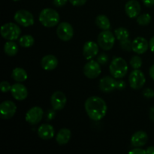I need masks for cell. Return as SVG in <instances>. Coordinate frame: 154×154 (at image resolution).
I'll return each mask as SVG.
<instances>
[{"instance_id":"3957f363","label":"cell","mask_w":154,"mask_h":154,"mask_svg":"<svg viewBox=\"0 0 154 154\" xmlns=\"http://www.w3.org/2000/svg\"><path fill=\"white\" fill-rule=\"evenodd\" d=\"M109 70L111 75L116 79L124 78L128 72L126 61L122 57H115L110 64Z\"/></svg>"},{"instance_id":"5b68a950","label":"cell","mask_w":154,"mask_h":154,"mask_svg":"<svg viewBox=\"0 0 154 154\" xmlns=\"http://www.w3.org/2000/svg\"><path fill=\"white\" fill-rule=\"evenodd\" d=\"M115 35L113 34L109 29L102 30L97 38V43L99 46L104 51H109L112 49L115 44Z\"/></svg>"},{"instance_id":"7a4b0ae2","label":"cell","mask_w":154,"mask_h":154,"mask_svg":"<svg viewBox=\"0 0 154 154\" xmlns=\"http://www.w3.org/2000/svg\"><path fill=\"white\" fill-rule=\"evenodd\" d=\"M39 22L47 28H52L59 23L60 14L57 11L52 8H45L40 12L38 17Z\"/></svg>"},{"instance_id":"cb8c5ba5","label":"cell","mask_w":154,"mask_h":154,"mask_svg":"<svg viewBox=\"0 0 154 154\" xmlns=\"http://www.w3.org/2000/svg\"><path fill=\"white\" fill-rule=\"evenodd\" d=\"M4 52L9 57H14L18 52V46L14 41H8L4 45Z\"/></svg>"},{"instance_id":"d4e9b609","label":"cell","mask_w":154,"mask_h":154,"mask_svg":"<svg viewBox=\"0 0 154 154\" xmlns=\"http://www.w3.org/2000/svg\"><path fill=\"white\" fill-rule=\"evenodd\" d=\"M114 35L116 38L120 42L126 41L129 38V32L126 28L124 27H120L115 29L114 31Z\"/></svg>"},{"instance_id":"603a6c76","label":"cell","mask_w":154,"mask_h":154,"mask_svg":"<svg viewBox=\"0 0 154 154\" xmlns=\"http://www.w3.org/2000/svg\"><path fill=\"white\" fill-rule=\"evenodd\" d=\"M96 24L102 30H108L111 28V23L106 15L99 14L96 18Z\"/></svg>"},{"instance_id":"836d02e7","label":"cell","mask_w":154,"mask_h":154,"mask_svg":"<svg viewBox=\"0 0 154 154\" xmlns=\"http://www.w3.org/2000/svg\"><path fill=\"white\" fill-rule=\"evenodd\" d=\"M69 2L74 6H82L87 2V0H69Z\"/></svg>"},{"instance_id":"8992f818","label":"cell","mask_w":154,"mask_h":154,"mask_svg":"<svg viewBox=\"0 0 154 154\" xmlns=\"http://www.w3.org/2000/svg\"><path fill=\"white\" fill-rule=\"evenodd\" d=\"M14 18L17 23L24 27L31 26L35 23V18L32 14L24 9L18 10L15 13Z\"/></svg>"},{"instance_id":"9a60e30c","label":"cell","mask_w":154,"mask_h":154,"mask_svg":"<svg viewBox=\"0 0 154 154\" xmlns=\"http://www.w3.org/2000/svg\"><path fill=\"white\" fill-rule=\"evenodd\" d=\"M149 43L146 38L143 37H137L132 41V49L137 54H143L147 51Z\"/></svg>"},{"instance_id":"ac0fdd59","label":"cell","mask_w":154,"mask_h":154,"mask_svg":"<svg viewBox=\"0 0 154 154\" xmlns=\"http://www.w3.org/2000/svg\"><path fill=\"white\" fill-rule=\"evenodd\" d=\"M148 140V135L144 131H138L132 135L131 138V144L133 147H141L146 144Z\"/></svg>"},{"instance_id":"e575fe53","label":"cell","mask_w":154,"mask_h":154,"mask_svg":"<svg viewBox=\"0 0 154 154\" xmlns=\"http://www.w3.org/2000/svg\"><path fill=\"white\" fill-rule=\"evenodd\" d=\"M126 87V83L123 80H119L117 81V84H116V89L118 90H124Z\"/></svg>"},{"instance_id":"4fadbf2b","label":"cell","mask_w":154,"mask_h":154,"mask_svg":"<svg viewBox=\"0 0 154 154\" xmlns=\"http://www.w3.org/2000/svg\"><path fill=\"white\" fill-rule=\"evenodd\" d=\"M11 93L14 99L17 101H23L28 96L27 88L20 83H16L11 86Z\"/></svg>"},{"instance_id":"74e56055","label":"cell","mask_w":154,"mask_h":154,"mask_svg":"<svg viewBox=\"0 0 154 154\" xmlns=\"http://www.w3.org/2000/svg\"><path fill=\"white\" fill-rule=\"evenodd\" d=\"M142 2L146 7L150 8L154 5V0H142Z\"/></svg>"},{"instance_id":"ab89813d","label":"cell","mask_w":154,"mask_h":154,"mask_svg":"<svg viewBox=\"0 0 154 154\" xmlns=\"http://www.w3.org/2000/svg\"><path fill=\"white\" fill-rule=\"evenodd\" d=\"M149 74H150V78L154 81V64L150 68V70H149Z\"/></svg>"},{"instance_id":"4316f807","label":"cell","mask_w":154,"mask_h":154,"mask_svg":"<svg viewBox=\"0 0 154 154\" xmlns=\"http://www.w3.org/2000/svg\"><path fill=\"white\" fill-rule=\"evenodd\" d=\"M151 22V16L149 14H143L137 17V23L141 26H147Z\"/></svg>"},{"instance_id":"e0dca14e","label":"cell","mask_w":154,"mask_h":154,"mask_svg":"<svg viewBox=\"0 0 154 154\" xmlns=\"http://www.w3.org/2000/svg\"><path fill=\"white\" fill-rule=\"evenodd\" d=\"M117 81L114 80V78L111 77H104L100 80L99 82V89L101 91L104 93H111L116 89Z\"/></svg>"},{"instance_id":"7402d4cb","label":"cell","mask_w":154,"mask_h":154,"mask_svg":"<svg viewBox=\"0 0 154 154\" xmlns=\"http://www.w3.org/2000/svg\"><path fill=\"white\" fill-rule=\"evenodd\" d=\"M11 78L16 82H23L28 78V75L23 69L17 67L14 69L12 71Z\"/></svg>"},{"instance_id":"4dcf8cb0","label":"cell","mask_w":154,"mask_h":154,"mask_svg":"<svg viewBox=\"0 0 154 154\" xmlns=\"http://www.w3.org/2000/svg\"><path fill=\"white\" fill-rule=\"evenodd\" d=\"M97 62L100 65H105L108 62V56L106 54H101L97 57Z\"/></svg>"},{"instance_id":"f1b7e54d","label":"cell","mask_w":154,"mask_h":154,"mask_svg":"<svg viewBox=\"0 0 154 154\" xmlns=\"http://www.w3.org/2000/svg\"><path fill=\"white\" fill-rule=\"evenodd\" d=\"M132 42H131L130 39H127L126 41H123V42H120V47L123 50L126 51H130L132 49Z\"/></svg>"},{"instance_id":"2e32d148","label":"cell","mask_w":154,"mask_h":154,"mask_svg":"<svg viewBox=\"0 0 154 154\" xmlns=\"http://www.w3.org/2000/svg\"><path fill=\"white\" fill-rule=\"evenodd\" d=\"M125 12L129 18L137 17L141 12V5L137 0H129L125 5Z\"/></svg>"},{"instance_id":"6da1fadb","label":"cell","mask_w":154,"mask_h":154,"mask_svg":"<svg viewBox=\"0 0 154 154\" xmlns=\"http://www.w3.org/2000/svg\"><path fill=\"white\" fill-rule=\"evenodd\" d=\"M84 108L91 120L99 121L103 119L107 114L106 102L99 96H91L86 100Z\"/></svg>"},{"instance_id":"d6986e66","label":"cell","mask_w":154,"mask_h":154,"mask_svg":"<svg viewBox=\"0 0 154 154\" xmlns=\"http://www.w3.org/2000/svg\"><path fill=\"white\" fill-rule=\"evenodd\" d=\"M54 133H55L54 128L48 123L41 125L38 129V135L42 140L51 139L54 138Z\"/></svg>"},{"instance_id":"5bb4252c","label":"cell","mask_w":154,"mask_h":154,"mask_svg":"<svg viewBox=\"0 0 154 154\" xmlns=\"http://www.w3.org/2000/svg\"><path fill=\"white\" fill-rule=\"evenodd\" d=\"M99 45L93 41H89L83 47V55L87 60H90L94 58L99 52Z\"/></svg>"},{"instance_id":"7bdbcfd3","label":"cell","mask_w":154,"mask_h":154,"mask_svg":"<svg viewBox=\"0 0 154 154\" xmlns=\"http://www.w3.org/2000/svg\"><path fill=\"white\" fill-rule=\"evenodd\" d=\"M13 1H14V2H17V1H20V0H13Z\"/></svg>"},{"instance_id":"ffe728a7","label":"cell","mask_w":154,"mask_h":154,"mask_svg":"<svg viewBox=\"0 0 154 154\" xmlns=\"http://www.w3.org/2000/svg\"><path fill=\"white\" fill-rule=\"evenodd\" d=\"M41 65L45 71L54 70L58 66V60L55 56L49 54V55L45 56L42 59Z\"/></svg>"},{"instance_id":"52a82bcc","label":"cell","mask_w":154,"mask_h":154,"mask_svg":"<svg viewBox=\"0 0 154 154\" xmlns=\"http://www.w3.org/2000/svg\"><path fill=\"white\" fill-rule=\"evenodd\" d=\"M129 82L131 88L134 90H140L144 87L146 82L144 74L141 70L135 69L129 75Z\"/></svg>"},{"instance_id":"484cf974","label":"cell","mask_w":154,"mask_h":154,"mask_svg":"<svg viewBox=\"0 0 154 154\" xmlns=\"http://www.w3.org/2000/svg\"><path fill=\"white\" fill-rule=\"evenodd\" d=\"M35 43V39L30 35H24L19 39V44L23 48H31Z\"/></svg>"},{"instance_id":"ba28073f","label":"cell","mask_w":154,"mask_h":154,"mask_svg":"<svg viewBox=\"0 0 154 154\" xmlns=\"http://www.w3.org/2000/svg\"><path fill=\"white\" fill-rule=\"evenodd\" d=\"M57 34L60 40L69 42L74 35L73 27L68 22L60 23L57 29Z\"/></svg>"},{"instance_id":"7c38bea8","label":"cell","mask_w":154,"mask_h":154,"mask_svg":"<svg viewBox=\"0 0 154 154\" xmlns=\"http://www.w3.org/2000/svg\"><path fill=\"white\" fill-rule=\"evenodd\" d=\"M51 103L53 109L55 111H60L66 106L67 103V98L63 92L56 91L51 96Z\"/></svg>"},{"instance_id":"8d00e7d4","label":"cell","mask_w":154,"mask_h":154,"mask_svg":"<svg viewBox=\"0 0 154 154\" xmlns=\"http://www.w3.org/2000/svg\"><path fill=\"white\" fill-rule=\"evenodd\" d=\"M130 154H145L146 150L144 149L141 148H134L133 150H132L131 151H129Z\"/></svg>"},{"instance_id":"f546056e","label":"cell","mask_w":154,"mask_h":154,"mask_svg":"<svg viewBox=\"0 0 154 154\" xmlns=\"http://www.w3.org/2000/svg\"><path fill=\"white\" fill-rule=\"evenodd\" d=\"M11 85L8 81H4L0 84V90L2 93H7V92L11 91Z\"/></svg>"},{"instance_id":"60d3db41","label":"cell","mask_w":154,"mask_h":154,"mask_svg":"<svg viewBox=\"0 0 154 154\" xmlns=\"http://www.w3.org/2000/svg\"><path fill=\"white\" fill-rule=\"evenodd\" d=\"M150 119L154 122V107L150 108Z\"/></svg>"},{"instance_id":"277c9868","label":"cell","mask_w":154,"mask_h":154,"mask_svg":"<svg viewBox=\"0 0 154 154\" xmlns=\"http://www.w3.org/2000/svg\"><path fill=\"white\" fill-rule=\"evenodd\" d=\"M0 33L2 38L8 41H14L18 39L21 34V29L18 25L14 23H7L2 26Z\"/></svg>"},{"instance_id":"d6a6232c","label":"cell","mask_w":154,"mask_h":154,"mask_svg":"<svg viewBox=\"0 0 154 154\" xmlns=\"http://www.w3.org/2000/svg\"><path fill=\"white\" fill-rule=\"evenodd\" d=\"M56 117V112L55 110H48L47 111V116H46V120L48 121H50V120H52L53 119L55 118Z\"/></svg>"},{"instance_id":"1f68e13d","label":"cell","mask_w":154,"mask_h":154,"mask_svg":"<svg viewBox=\"0 0 154 154\" xmlns=\"http://www.w3.org/2000/svg\"><path fill=\"white\" fill-rule=\"evenodd\" d=\"M143 96L148 99H151L154 97V90L150 88H147L143 91Z\"/></svg>"},{"instance_id":"d590c367","label":"cell","mask_w":154,"mask_h":154,"mask_svg":"<svg viewBox=\"0 0 154 154\" xmlns=\"http://www.w3.org/2000/svg\"><path fill=\"white\" fill-rule=\"evenodd\" d=\"M68 1L69 0H54L53 3L57 7H63V6H64L67 3Z\"/></svg>"},{"instance_id":"f35d334b","label":"cell","mask_w":154,"mask_h":154,"mask_svg":"<svg viewBox=\"0 0 154 154\" xmlns=\"http://www.w3.org/2000/svg\"><path fill=\"white\" fill-rule=\"evenodd\" d=\"M149 48H150L151 52L154 53V36L151 38L150 42H149Z\"/></svg>"},{"instance_id":"44dd1931","label":"cell","mask_w":154,"mask_h":154,"mask_svg":"<svg viewBox=\"0 0 154 154\" xmlns=\"http://www.w3.org/2000/svg\"><path fill=\"white\" fill-rule=\"evenodd\" d=\"M71 135H72V132L70 129L67 128H63L57 133L56 136V141L59 145H65L70 141Z\"/></svg>"},{"instance_id":"83f0119b","label":"cell","mask_w":154,"mask_h":154,"mask_svg":"<svg viewBox=\"0 0 154 154\" xmlns=\"http://www.w3.org/2000/svg\"><path fill=\"white\" fill-rule=\"evenodd\" d=\"M130 66L134 69H139L142 66V60L138 56H134L130 60Z\"/></svg>"},{"instance_id":"8fae6325","label":"cell","mask_w":154,"mask_h":154,"mask_svg":"<svg viewBox=\"0 0 154 154\" xmlns=\"http://www.w3.org/2000/svg\"><path fill=\"white\" fill-rule=\"evenodd\" d=\"M17 111V106L12 101H4L0 105V114L4 120L12 118Z\"/></svg>"},{"instance_id":"30bf717a","label":"cell","mask_w":154,"mask_h":154,"mask_svg":"<svg viewBox=\"0 0 154 154\" xmlns=\"http://www.w3.org/2000/svg\"><path fill=\"white\" fill-rule=\"evenodd\" d=\"M44 111L42 108L35 106L30 108L26 114V120L30 125H36L43 118Z\"/></svg>"},{"instance_id":"b9f144b4","label":"cell","mask_w":154,"mask_h":154,"mask_svg":"<svg viewBox=\"0 0 154 154\" xmlns=\"http://www.w3.org/2000/svg\"><path fill=\"white\" fill-rule=\"evenodd\" d=\"M146 153L147 154H154V147H149L146 150Z\"/></svg>"},{"instance_id":"9c48e42d","label":"cell","mask_w":154,"mask_h":154,"mask_svg":"<svg viewBox=\"0 0 154 154\" xmlns=\"http://www.w3.org/2000/svg\"><path fill=\"white\" fill-rule=\"evenodd\" d=\"M100 64L95 60H90L84 67V74L89 79H95L100 75Z\"/></svg>"}]
</instances>
